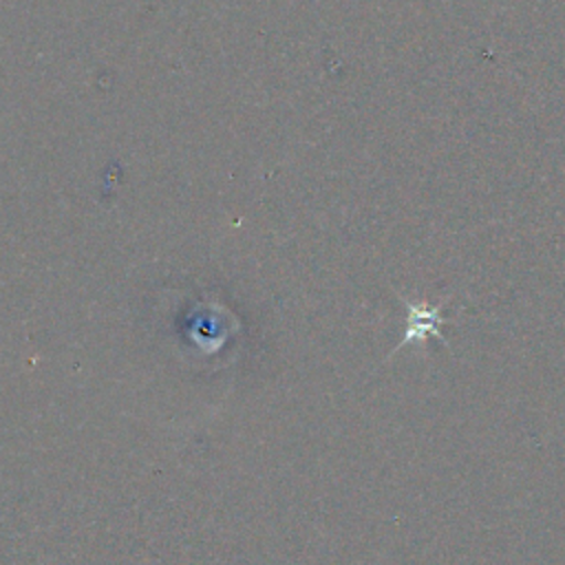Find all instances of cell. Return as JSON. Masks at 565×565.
<instances>
[{
	"mask_svg": "<svg viewBox=\"0 0 565 565\" xmlns=\"http://www.w3.org/2000/svg\"><path fill=\"white\" fill-rule=\"evenodd\" d=\"M402 302L406 307V331H404V338L397 344V349H402L406 342H426V338H430V335L446 342L444 333H441V327L448 322V318L441 311L444 305H439V307H430L428 302L415 305L406 298H402Z\"/></svg>",
	"mask_w": 565,
	"mask_h": 565,
	"instance_id": "6da1fadb",
	"label": "cell"
}]
</instances>
